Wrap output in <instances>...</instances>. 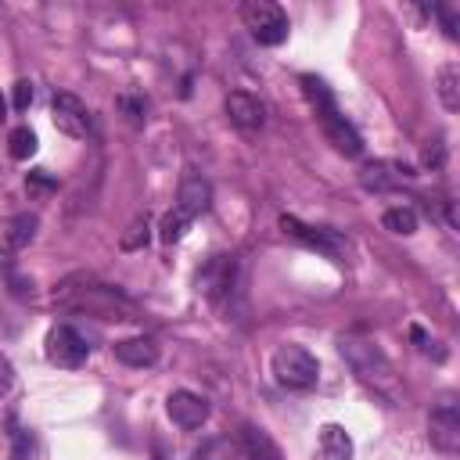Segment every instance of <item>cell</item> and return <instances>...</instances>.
I'll return each mask as SVG.
<instances>
[{
	"label": "cell",
	"mask_w": 460,
	"mask_h": 460,
	"mask_svg": "<svg viewBox=\"0 0 460 460\" xmlns=\"http://www.w3.org/2000/svg\"><path fill=\"white\" fill-rule=\"evenodd\" d=\"M298 86H302L305 101L313 104V111H316V119H320V129H323V137L334 144V151H341V155H349V158L363 155V137H359V133H356V126L338 111L331 86H327L323 79L309 75V72H305V75H298Z\"/></svg>",
	"instance_id": "7a4b0ae2"
},
{
	"label": "cell",
	"mask_w": 460,
	"mask_h": 460,
	"mask_svg": "<svg viewBox=\"0 0 460 460\" xmlns=\"http://www.w3.org/2000/svg\"><path fill=\"white\" fill-rule=\"evenodd\" d=\"M119 108H122V111H126V119H129V122H137V126L147 119V104H144V97H119Z\"/></svg>",
	"instance_id": "d4e9b609"
},
{
	"label": "cell",
	"mask_w": 460,
	"mask_h": 460,
	"mask_svg": "<svg viewBox=\"0 0 460 460\" xmlns=\"http://www.w3.org/2000/svg\"><path fill=\"white\" fill-rule=\"evenodd\" d=\"M4 119H7V97L0 93V122H4Z\"/></svg>",
	"instance_id": "4dcf8cb0"
},
{
	"label": "cell",
	"mask_w": 460,
	"mask_h": 460,
	"mask_svg": "<svg viewBox=\"0 0 460 460\" xmlns=\"http://www.w3.org/2000/svg\"><path fill=\"white\" fill-rule=\"evenodd\" d=\"M438 101L446 104V111L460 108V68L456 65H442L438 68Z\"/></svg>",
	"instance_id": "ffe728a7"
},
{
	"label": "cell",
	"mask_w": 460,
	"mask_h": 460,
	"mask_svg": "<svg viewBox=\"0 0 460 460\" xmlns=\"http://www.w3.org/2000/svg\"><path fill=\"white\" fill-rule=\"evenodd\" d=\"M11 104H14V111H25V108L32 104V83H29V79H18V83H14Z\"/></svg>",
	"instance_id": "484cf974"
},
{
	"label": "cell",
	"mask_w": 460,
	"mask_h": 460,
	"mask_svg": "<svg viewBox=\"0 0 460 460\" xmlns=\"http://www.w3.org/2000/svg\"><path fill=\"white\" fill-rule=\"evenodd\" d=\"M237 446H241V456H244V460H280L277 442H273L262 428H255V424H244Z\"/></svg>",
	"instance_id": "ac0fdd59"
},
{
	"label": "cell",
	"mask_w": 460,
	"mask_h": 460,
	"mask_svg": "<svg viewBox=\"0 0 460 460\" xmlns=\"http://www.w3.org/2000/svg\"><path fill=\"white\" fill-rule=\"evenodd\" d=\"M194 460H241V446L230 435H216V438L198 446Z\"/></svg>",
	"instance_id": "d6986e66"
},
{
	"label": "cell",
	"mask_w": 460,
	"mask_h": 460,
	"mask_svg": "<svg viewBox=\"0 0 460 460\" xmlns=\"http://www.w3.org/2000/svg\"><path fill=\"white\" fill-rule=\"evenodd\" d=\"M381 223H385V230H392V234H402V237L417 234V212H413V208H406V205H395V208H388V212L381 216Z\"/></svg>",
	"instance_id": "44dd1931"
},
{
	"label": "cell",
	"mask_w": 460,
	"mask_h": 460,
	"mask_svg": "<svg viewBox=\"0 0 460 460\" xmlns=\"http://www.w3.org/2000/svg\"><path fill=\"white\" fill-rule=\"evenodd\" d=\"M50 119H54V126H58L61 133H68V137H75V140H86V137H90V111H86V104H83L75 93H68V90L54 93V101H50Z\"/></svg>",
	"instance_id": "9c48e42d"
},
{
	"label": "cell",
	"mask_w": 460,
	"mask_h": 460,
	"mask_svg": "<svg viewBox=\"0 0 460 460\" xmlns=\"http://www.w3.org/2000/svg\"><path fill=\"white\" fill-rule=\"evenodd\" d=\"M413 180H417V169L406 165V162H399V158H374V162H367V165L359 169V183H363L367 190H374V194L395 190V187L413 183Z\"/></svg>",
	"instance_id": "ba28073f"
},
{
	"label": "cell",
	"mask_w": 460,
	"mask_h": 460,
	"mask_svg": "<svg viewBox=\"0 0 460 460\" xmlns=\"http://www.w3.org/2000/svg\"><path fill=\"white\" fill-rule=\"evenodd\" d=\"M165 413L176 428L183 431H194L208 420V399L198 395V392H187V388H176L169 399H165Z\"/></svg>",
	"instance_id": "30bf717a"
},
{
	"label": "cell",
	"mask_w": 460,
	"mask_h": 460,
	"mask_svg": "<svg viewBox=\"0 0 460 460\" xmlns=\"http://www.w3.org/2000/svg\"><path fill=\"white\" fill-rule=\"evenodd\" d=\"M280 226H284V234H288V237H295V241H302V244L316 248V252H320V255H327V259H345V252H349V241H345L338 230L309 226V223H302V219H295V216H284V219H280Z\"/></svg>",
	"instance_id": "8992f818"
},
{
	"label": "cell",
	"mask_w": 460,
	"mask_h": 460,
	"mask_svg": "<svg viewBox=\"0 0 460 460\" xmlns=\"http://www.w3.org/2000/svg\"><path fill=\"white\" fill-rule=\"evenodd\" d=\"M270 370H273L277 385H280V388H291V392H309V388H316V381H320V363H316V356H313L309 349L295 345V341H288V345H280V349L273 352Z\"/></svg>",
	"instance_id": "277c9868"
},
{
	"label": "cell",
	"mask_w": 460,
	"mask_h": 460,
	"mask_svg": "<svg viewBox=\"0 0 460 460\" xmlns=\"http://www.w3.org/2000/svg\"><path fill=\"white\" fill-rule=\"evenodd\" d=\"M54 302L61 309L90 313V316H101V320H137V302L129 295H122L119 288H111L97 277H86V273H75V277L61 280L58 291H54Z\"/></svg>",
	"instance_id": "6da1fadb"
},
{
	"label": "cell",
	"mask_w": 460,
	"mask_h": 460,
	"mask_svg": "<svg viewBox=\"0 0 460 460\" xmlns=\"http://www.w3.org/2000/svg\"><path fill=\"white\" fill-rule=\"evenodd\" d=\"M208 205H212V187H208V180H205L201 172H187V176L180 180V190H176L172 208H180L183 216L198 219Z\"/></svg>",
	"instance_id": "4fadbf2b"
},
{
	"label": "cell",
	"mask_w": 460,
	"mask_h": 460,
	"mask_svg": "<svg viewBox=\"0 0 460 460\" xmlns=\"http://www.w3.org/2000/svg\"><path fill=\"white\" fill-rule=\"evenodd\" d=\"M241 18H244V29L252 32V40L262 47H277L288 40V14L270 0H248L241 7Z\"/></svg>",
	"instance_id": "5b68a950"
},
{
	"label": "cell",
	"mask_w": 460,
	"mask_h": 460,
	"mask_svg": "<svg viewBox=\"0 0 460 460\" xmlns=\"http://www.w3.org/2000/svg\"><path fill=\"white\" fill-rule=\"evenodd\" d=\"M341 356L349 359V367L356 370V377L363 385H370L374 392L395 399V370L388 363V356L374 345V341H356V338H341Z\"/></svg>",
	"instance_id": "3957f363"
},
{
	"label": "cell",
	"mask_w": 460,
	"mask_h": 460,
	"mask_svg": "<svg viewBox=\"0 0 460 460\" xmlns=\"http://www.w3.org/2000/svg\"><path fill=\"white\" fill-rule=\"evenodd\" d=\"M438 18H442V25H446V36L456 40V14H453V7H438Z\"/></svg>",
	"instance_id": "f1b7e54d"
},
{
	"label": "cell",
	"mask_w": 460,
	"mask_h": 460,
	"mask_svg": "<svg viewBox=\"0 0 460 460\" xmlns=\"http://www.w3.org/2000/svg\"><path fill=\"white\" fill-rule=\"evenodd\" d=\"M316 460H352V438L341 424H323L320 428Z\"/></svg>",
	"instance_id": "2e32d148"
},
{
	"label": "cell",
	"mask_w": 460,
	"mask_h": 460,
	"mask_svg": "<svg viewBox=\"0 0 460 460\" xmlns=\"http://www.w3.org/2000/svg\"><path fill=\"white\" fill-rule=\"evenodd\" d=\"M234 277H237L234 255H212V259L198 270V291L216 302V298H223V295L234 288Z\"/></svg>",
	"instance_id": "7c38bea8"
},
{
	"label": "cell",
	"mask_w": 460,
	"mask_h": 460,
	"mask_svg": "<svg viewBox=\"0 0 460 460\" xmlns=\"http://www.w3.org/2000/svg\"><path fill=\"white\" fill-rule=\"evenodd\" d=\"M7 151H11V158H29L32 151H36V133L29 129V126H18V129H11V137H7Z\"/></svg>",
	"instance_id": "603a6c76"
},
{
	"label": "cell",
	"mask_w": 460,
	"mask_h": 460,
	"mask_svg": "<svg viewBox=\"0 0 460 460\" xmlns=\"http://www.w3.org/2000/svg\"><path fill=\"white\" fill-rule=\"evenodd\" d=\"M40 219L32 212H18L0 226V255H18L22 248H29L36 241Z\"/></svg>",
	"instance_id": "9a60e30c"
},
{
	"label": "cell",
	"mask_w": 460,
	"mask_h": 460,
	"mask_svg": "<svg viewBox=\"0 0 460 460\" xmlns=\"http://www.w3.org/2000/svg\"><path fill=\"white\" fill-rule=\"evenodd\" d=\"M226 115H230V122L237 129H262L266 104L248 90H234V93H226Z\"/></svg>",
	"instance_id": "5bb4252c"
},
{
	"label": "cell",
	"mask_w": 460,
	"mask_h": 460,
	"mask_svg": "<svg viewBox=\"0 0 460 460\" xmlns=\"http://www.w3.org/2000/svg\"><path fill=\"white\" fill-rule=\"evenodd\" d=\"M86 356H90V345H86V338H83L72 323H54V327L47 331V359H50L54 367L72 370V367H79Z\"/></svg>",
	"instance_id": "52a82bcc"
},
{
	"label": "cell",
	"mask_w": 460,
	"mask_h": 460,
	"mask_svg": "<svg viewBox=\"0 0 460 460\" xmlns=\"http://www.w3.org/2000/svg\"><path fill=\"white\" fill-rule=\"evenodd\" d=\"M147 230H151L147 219H133L129 230L122 234V248H129V252H133V248H144V244H147Z\"/></svg>",
	"instance_id": "cb8c5ba5"
},
{
	"label": "cell",
	"mask_w": 460,
	"mask_h": 460,
	"mask_svg": "<svg viewBox=\"0 0 460 460\" xmlns=\"http://www.w3.org/2000/svg\"><path fill=\"white\" fill-rule=\"evenodd\" d=\"M428 438L438 453H460V410L453 402H442L431 410V420H428Z\"/></svg>",
	"instance_id": "8fae6325"
},
{
	"label": "cell",
	"mask_w": 460,
	"mask_h": 460,
	"mask_svg": "<svg viewBox=\"0 0 460 460\" xmlns=\"http://www.w3.org/2000/svg\"><path fill=\"white\" fill-rule=\"evenodd\" d=\"M190 223H194L190 216H183L180 208H169V212L162 216V226H158V230H162V241H165V244L180 241V237L187 234V226H190Z\"/></svg>",
	"instance_id": "7402d4cb"
},
{
	"label": "cell",
	"mask_w": 460,
	"mask_h": 460,
	"mask_svg": "<svg viewBox=\"0 0 460 460\" xmlns=\"http://www.w3.org/2000/svg\"><path fill=\"white\" fill-rule=\"evenodd\" d=\"M115 359L126 367H155L158 345L151 338H122V341H115Z\"/></svg>",
	"instance_id": "e0dca14e"
},
{
	"label": "cell",
	"mask_w": 460,
	"mask_h": 460,
	"mask_svg": "<svg viewBox=\"0 0 460 460\" xmlns=\"http://www.w3.org/2000/svg\"><path fill=\"white\" fill-rule=\"evenodd\" d=\"M11 388H14V367H11V359L0 352V399L11 395Z\"/></svg>",
	"instance_id": "4316f807"
},
{
	"label": "cell",
	"mask_w": 460,
	"mask_h": 460,
	"mask_svg": "<svg viewBox=\"0 0 460 460\" xmlns=\"http://www.w3.org/2000/svg\"><path fill=\"white\" fill-rule=\"evenodd\" d=\"M442 158H446V151H442V144H438V140H435V144H428V147H424V155H420V162H424V165H431V169H438V165H442Z\"/></svg>",
	"instance_id": "83f0119b"
},
{
	"label": "cell",
	"mask_w": 460,
	"mask_h": 460,
	"mask_svg": "<svg viewBox=\"0 0 460 460\" xmlns=\"http://www.w3.org/2000/svg\"><path fill=\"white\" fill-rule=\"evenodd\" d=\"M50 187H54V180H50V176H43V169L29 176V190H50Z\"/></svg>",
	"instance_id": "f546056e"
}]
</instances>
